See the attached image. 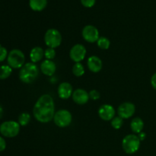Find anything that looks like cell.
I'll return each instance as SVG.
<instances>
[{
  "mask_svg": "<svg viewBox=\"0 0 156 156\" xmlns=\"http://www.w3.org/2000/svg\"><path fill=\"white\" fill-rule=\"evenodd\" d=\"M55 105L50 94H43L37 101L33 109V114L37 121L49 123L54 117Z\"/></svg>",
  "mask_w": 156,
  "mask_h": 156,
  "instance_id": "6da1fadb",
  "label": "cell"
},
{
  "mask_svg": "<svg viewBox=\"0 0 156 156\" xmlns=\"http://www.w3.org/2000/svg\"><path fill=\"white\" fill-rule=\"evenodd\" d=\"M39 76V69L34 62H27L21 67L19 79L22 82L30 84L34 82Z\"/></svg>",
  "mask_w": 156,
  "mask_h": 156,
  "instance_id": "7a4b0ae2",
  "label": "cell"
},
{
  "mask_svg": "<svg viewBox=\"0 0 156 156\" xmlns=\"http://www.w3.org/2000/svg\"><path fill=\"white\" fill-rule=\"evenodd\" d=\"M122 147L126 153H135L140 147V138L135 134H129L126 136L122 141Z\"/></svg>",
  "mask_w": 156,
  "mask_h": 156,
  "instance_id": "3957f363",
  "label": "cell"
},
{
  "mask_svg": "<svg viewBox=\"0 0 156 156\" xmlns=\"http://www.w3.org/2000/svg\"><path fill=\"white\" fill-rule=\"evenodd\" d=\"M25 57L22 51L18 49H15L10 51L8 55L7 61L11 68L19 69L24 66Z\"/></svg>",
  "mask_w": 156,
  "mask_h": 156,
  "instance_id": "277c9868",
  "label": "cell"
},
{
  "mask_svg": "<svg viewBox=\"0 0 156 156\" xmlns=\"http://www.w3.org/2000/svg\"><path fill=\"white\" fill-rule=\"evenodd\" d=\"M44 41L46 45L48 46V47L53 49L58 47L62 42V36L60 32L54 28L49 29L44 35Z\"/></svg>",
  "mask_w": 156,
  "mask_h": 156,
  "instance_id": "5b68a950",
  "label": "cell"
},
{
  "mask_svg": "<svg viewBox=\"0 0 156 156\" xmlns=\"http://www.w3.org/2000/svg\"><path fill=\"white\" fill-rule=\"evenodd\" d=\"M20 131V124L13 120H9L2 123L0 126V133L4 136L12 138L18 136Z\"/></svg>",
  "mask_w": 156,
  "mask_h": 156,
  "instance_id": "8992f818",
  "label": "cell"
},
{
  "mask_svg": "<svg viewBox=\"0 0 156 156\" xmlns=\"http://www.w3.org/2000/svg\"><path fill=\"white\" fill-rule=\"evenodd\" d=\"M54 123L59 127H66L72 122V114L67 110H59L55 114Z\"/></svg>",
  "mask_w": 156,
  "mask_h": 156,
  "instance_id": "52a82bcc",
  "label": "cell"
},
{
  "mask_svg": "<svg viewBox=\"0 0 156 156\" xmlns=\"http://www.w3.org/2000/svg\"><path fill=\"white\" fill-rule=\"evenodd\" d=\"M86 55V49L82 44H76L72 47L69 52V56L72 60L76 62H80L83 60Z\"/></svg>",
  "mask_w": 156,
  "mask_h": 156,
  "instance_id": "ba28073f",
  "label": "cell"
},
{
  "mask_svg": "<svg viewBox=\"0 0 156 156\" xmlns=\"http://www.w3.org/2000/svg\"><path fill=\"white\" fill-rule=\"evenodd\" d=\"M82 37L89 43H94L99 39V31L94 26L87 25L82 30Z\"/></svg>",
  "mask_w": 156,
  "mask_h": 156,
  "instance_id": "9c48e42d",
  "label": "cell"
},
{
  "mask_svg": "<svg viewBox=\"0 0 156 156\" xmlns=\"http://www.w3.org/2000/svg\"><path fill=\"white\" fill-rule=\"evenodd\" d=\"M136 111V107L131 102H124L119 106L117 112L119 117L123 119H128L132 117Z\"/></svg>",
  "mask_w": 156,
  "mask_h": 156,
  "instance_id": "30bf717a",
  "label": "cell"
},
{
  "mask_svg": "<svg viewBox=\"0 0 156 156\" xmlns=\"http://www.w3.org/2000/svg\"><path fill=\"white\" fill-rule=\"evenodd\" d=\"M98 115L101 118L105 121L111 120L115 115V110L114 107L110 105H104L101 106L98 110Z\"/></svg>",
  "mask_w": 156,
  "mask_h": 156,
  "instance_id": "8fae6325",
  "label": "cell"
},
{
  "mask_svg": "<svg viewBox=\"0 0 156 156\" xmlns=\"http://www.w3.org/2000/svg\"><path fill=\"white\" fill-rule=\"evenodd\" d=\"M89 98V94L84 89L79 88L73 93V99L75 103L77 105H85L88 101Z\"/></svg>",
  "mask_w": 156,
  "mask_h": 156,
  "instance_id": "7c38bea8",
  "label": "cell"
},
{
  "mask_svg": "<svg viewBox=\"0 0 156 156\" xmlns=\"http://www.w3.org/2000/svg\"><path fill=\"white\" fill-rule=\"evenodd\" d=\"M73 86L69 82H62L58 87V94L62 99H68L73 95Z\"/></svg>",
  "mask_w": 156,
  "mask_h": 156,
  "instance_id": "4fadbf2b",
  "label": "cell"
},
{
  "mask_svg": "<svg viewBox=\"0 0 156 156\" xmlns=\"http://www.w3.org/2000/svg\"><path fill=\"white\" fill-rule=\"evenodd\" d=\"M87 65H88L90 71L97 73L101 70L103 64H102V61L100 58L96 56H91V57L88 58Z\"/></svg>",
  "mask_w": 156,
  "mask_h": 156,
  "instance_id": "5bb4252c",
  "label": "cell"
},
{
  "mask_svg": "<svg viewBox=\"0 0 156 156\" xmlns=\"http://www.w3.org/2000/svg\"><path fill=\"white\" fill-rule=\"evenodd\" d=\"M41 69L44 75L47 76H53L56 69V64L52 60L46 59L41 63Z\"/></svg>",
  "mask_w": 156,
  "mask_h": 156,
  "instance_id": "9a60e30c",
  "label": "cell"
},
{
  "mask_svg": "<svg viewBox=\"0 0 156 156\" xmlns=\"http://www.w3.org/2000/svg\"><path fill=\"white\" fill-rule=\"evenodd\" d=\"M44 56V51L41 47H35L30 50V58L33 62H39Z\"/></svg>",
  "mask_w": 156,
  "mask_h": 156,
  "instance_id": "2e32d148",
  "label": "cell"
},
{
  "mask_svg": "<svg viewBox=\"0 0 156 156\" xmlns=\"http://www.w3.org/2000/svg\"><path fill=\"white\" fill-rule=\"evenodd\" d=\"M47 5V0H30L29 5L30 9L36 12L44 10Z\"/></svg>",
  "mask_w": 156,
  "mask_h": 156,
  "instance_id": "e0dca14e",
  "label": "cell"
},
{
  "mask_svg": "<svg viewBox=\"0 0 156 156\" xmlns=\"http://www.w3.org/2000/svg\"><path fill=\"white\" fill-rule=\"evenodd\" d=\"M131 129L135 133H140L143 131V127H144V123L143 120L140 117H136L131 121L130 123Z\"/></svg>",
  "mask_w": 156,
  "mask_h": 156,
  "instance_id": "ac0fdd59",
  "label": "cell"
},
{
  "mask_svg": "<svg viewBox=\"0 0 156 156\" xmlns=\"http://www.w3.org/2000/svg\"><path fill=\"white\" fill-rule=\"evenodd\" d=\"M12 69L9 66H0V79H6L11 76Z\"/></svg>",
  "mask_w": 156,
  "mask_h": 156,
  "instance_id": "d6986e66",
  "label": "cell"
},
{
  "mask_svg": "<svg viewBox=\"0 0 156 156\" xmlns=\"http://www.w3.org/2000/svg\"><path fill=\"white\" fill-rule=\"evenodd\" d=\"M97 44L99 48L102 49V50H108L111 45V42L108 38L105 37H101L98 40Z\"/></svg>",
  "mask_w": 156,
  "mask_h": 156,
  "instance_id": "ffe728a7",
  "label": "cell"
},
{
  "mask_svg": "<svg viewBox=\"0 0 156 156\" xmlns=\"http://www.w3.org/2000/svg\"><path fill=\"white\" fill-rule=\"evenodd\" d=\"M73 73L77 77L83 76L84 73H85V69H84L82 64L80 62H76L73 67Z\"/></svg>",
  "mask_w": 156,
  "mask_h": 156,
  "instance_id": "44dd1931",
  "label": "cell"
},
{
  "mask_svg": "<svg viewBox=\"0 0 156 156\" xmlns=\"http://www.w3.org/2000/svg\"><path fill=\"white\" fill-rule=\"evenodd\" d=\"M30 120V116L28 113H22L18 117V123L20 126H26Z\"/></svg>",
  "mask_w": 156,
  "mask_h": 156,
  "instance_id": "7402d4cb",
  "label": "cell"
},
{
  "mask_svg": "<svg viewBox=\"0 0 156 156\" xmlns=\"http://www.w3.org/2000/svg\"><path fill=\"white\" fill-rule=\"evenodd\" d=\"M123 118H121L120 117H114V118L111 120V126H112V127L115 129H120L121 126H123Z\"/></svg>",
  "mask_w": 156,
  "mask_h": 156,
  "instance_id": "603a6c76",
  "label": "cell"
},
{
  "mask_svg": "<svg viewBox=\"0 0 156 156\" xmlns=\"http://www.w3.org/2000/svg\"><path fill=\"white\" fill-rule=\"evenodd\" d=\"M44 56L47 58V59H49V60H51L56 56V51L53 48H51V47H49L47 50L44 51Z\"/></svg>",
  "mask_w": 156,
  "mask_h": 156,
  "instance_id": "cb8c5ba5",
  "label": "cell"
},
{
  "mask_svg": "<svg viewBox=\"0 0 156 156\" xmlns=\"http://www.w3.org/2000/svg\"><path fill=\"white\" fill-rule=\"evenodd\" d=\"M8 56V51L5 47H0V62H2Z\"/></svg>",
  "mask_w": 156,
  "mask_h": 156,
  "instance_id": "d4e9b609",
  "label": "cell"
},
{
  "mask_svg": "<svg viewBox=\"0 0 156 156\" xmlns=\"http://www.w3.org/2000/svg\"><path fill=\"white\" fill-rule=\"evenodd\" d=\"M89 98L94 101L98 100L100 98V93L97 90H91L89 92Z\"/></svg>",
  "mask_w": 156,
  "mask_h": 156,
  "instance_id": "484cf974",
  "label": "cell"
},
{
  "mask_svg": "<svg viewBox=\"0 0 156 156\" xmlns=\"http://www.w3.org/2000/svg\"><path fill=\"white\" fill-rule=\"evenodd\" d=\"M81 2L85 7L91 8L95 4V0H81Z\"/></svg>",
  "mask_w": 156,
  "mask_h": 156,
  "instance_id": "4316f807",
  "label": "cell"
},
{
  "mask_svg": "<svg viewBox=\"0 0 156 156\" xmlns=\"http://www.w3.org/2000/svg\"><path fill=\"white\" fill-rule=\"evenodd\" d=\"M6 147V143L4 139L2 137L0 136V152H2L5 149Z\"/></svg>",
  "mask_w": 156,
  "mask_h": 156,
  "instance_id": "83f0119b",
  "label": "cell"
},
{
  "mask_svg": "<svg viewBox=\"0 0 156 156\" xmlns=\"http://www.w3.org/2000/svg\"><path fill=\"white\" fill-rule=\"evenodd\" d=\"M151 84H152V86L153 87L154 89L156 90V73L155 74H153V76H152V79H151Z\"/></svg>",
  "mask_w": 156,
  "mask_h": 156,
  "instance_id": "f1b7e54d",
  "label": "cell"
},
{
  "mask_svg": "<svg viewBox=\"0 0 156 156\" xmlns=\"http://www.w3.org/2000/svg\"><path fill=\"white\" fill-rule=\"evenodd\" d=\"M138 137H139V138H140V141H143V140H144L145 139H146V133H145L141 132V133H139Z\"/></svg>",
  "mask_w": 156,
  "mask_h": 156,
  "instance_id": "f546056e",
  "label": "cell"
},
{
  "mask_svg": "<svg viewBox=\"0 0 156 156\" xmlns=\"http://www.w3.org/2000/svg\"><path fill=\"white\" fill-rule=\"evenodd\" d=\"M2 115H3V109H2V107L0 105V119L2 118Z\"/></svg>",
  "mask_w": 156,
  "mask_h": 156,
  "instance_id": "4dcf8cb0",
  "label": "cell"
}]
</instances>
